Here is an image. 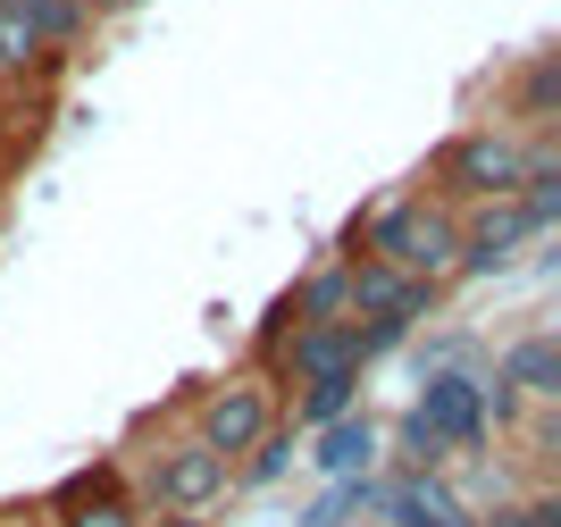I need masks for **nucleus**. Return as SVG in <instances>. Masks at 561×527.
<instances>
[{
    "label": "nucleus",
    "mask_w": 561,
    "mask_h": 527,
    "mask_svg": "<svg viewBox=\"0 0 561 527\" xmlns=\"http://www.w3.org/2000/svg\"><path fill=\"white\" fill-rule=\"evenodd\" d=\"M160 527H202V519H160Z\"/></svg>",
    "instance_id": "nucleus-23"
},
{
    "label": "nucleus",
    "mask_w": 561,
    "mask_h": 527,
    "mask_svg": "<svg viewBox=\"0 0 561 527\" xmlns=\"http://www.w3.org/2000/svg\"><path fill=\"white\" fill-rule=\"evenodd\" d=\"M377 519H386V527H478V511H469L445 478L402 469V478H386V503H377Z\"/></svg>",
    "instance_id": "nucleus-7"
},
{
    "label": "nucleus",
    "mask_w": 561,
    "mask_h": 527,
    "mask_svg": "<svg viewBox=\"0 0 561 527\" xmlns=\"http://www.w3.org/2000/svg\"><path fill=\"white\" fill-rule=\"evenodd\" d=\"M494 377H503L519 402H561V344L553 335H519V344H503Z\"/></svg>",
    "instance_id": "nucleus-10"
},
{
    "label": "nucleus",
    "mask_w": 561,
    "mask_h": 527,
    "mask_svg": "<svg viewBox=\"0 0 561 527\" xmlns=\"http://www.w3.org/2000/svg\"><path fill=\"white\" fill-rule=\"evenodd\" d=\"M227 478H234V469H227L202 436H176V444H160V452H151L142 494H151V511H160V519H202V511L227 494Z\"/></svg>",
    "instance_id": "nucleus-4"
},
{
    "label": "nucleus",
    "mask_w": 561,
    "mask_h": 527,
    "mask_svg": "<svg viewBox=\"0 0 561 527\" xmlns=\"http://www.w3.org/2000/svg\"><path fill=\"white\" fill-rule=\"evenodd\" d=\"M84 9H142V0H84Z\"/></svg>",
    "instance_id": "nucleus-22"
},
{
    "label": "nucleus",
    "mask_w": 561,
    "mask_h": 527,
    "mask_svg": "<svg viewBox=\"0 0 561 527\" xmlns=\"http://www.w3.org/2000/svg\"><path fill=\"white\" fill-rule=\"evenodd\" d=\"M453 202H512L519 176H528V142L503 135V126H469V135L445 142V160H436Z\"/></svg>",
    "instance_id": "nucleus-3"
},
{
    "label": "nucleus",
    "mask_w": 561,
    "mask_h": 527,
    "mask_svg": "<svg viewBox=\"0 0 561 527\" xmlns=\"http://www.w3.org/2000/svg\"><path fill=\"white\" fill-rule=\"evenodd\" d=\"M277 368L294 386H328V377H360V344H352V319L344 326H294L277 352Z\"/></svg>",
    "instance_id": "nucleus-8"
},
{
    "label": "nucleus",
    "mask_w": 561,
    "mask_h": 527,
    "mask_svg": "<svg viewBox=\"0 0 561 527\" xmlns=\"http://www.w3.org/2000/svg\"><path fill=\"white\" fill-rule=\"evenodd\" d=\"M277 427H285V419H277V386H268L260 368H243V377H227V386L202 402V427H193V436L234 469V460H252Z\"/></svg>",
    "instance_id": "nucleus-2"
},
{
    "label": "nucleus",
    "mask_w": 561,
    "mask_h": 527,
    "mask_svg": "<svg viewBox=\"0 0 561 527\" xmlns=\"http://www.w3.org/2000/svg\"><path fill=\"white\" fill-rule=\"evenodd\" d=\"M285 469H294V427H277V436H268V444H260L252 460H243V478H252V485L285 478Z\"/></svg>",
    "instance_id": "nucleus-18"
},
{
    "label": "nucleus",
    "mask_w": 561,
    "mask_h": 527,
    "mask_svg": "<svg viewBox=\"0 0 561 527\" xmlns=\"http://www.w3.org/2000/svg\"><path fill=\"white\" fill-rule=\"evenodd\" d=\"M344 411H360V377H328V386H302V402H294V427H302V436H319V427H335Z\"/></svg>",
    "instance_id": "nucleus-13"
},
{
    "label": "nucleus",
    "mask_w": 561,
    "mask_h": 527,
    "mask_svg": "<svg viewBox=\"0 0 561 527\" xmlns=\"http://www.w3.org/2000/svg\"><path fill=\"white\" fill-rule=\"evenodd\" d=\"M0 527H50V511H0Z\"/></svg>",
    "instance_id": "nucleus-21"
},
{
    "label": "nucleus",
    "mask_w": 561,
    "mask_h": 527,
    "mask_svg": "<svg viewBox=\"0 0 561 527\" xmlns=\"http://www.w3.org/2000/svg\"><path fill=\"white\" fill-rule=\"evenodd\" d=\"M352 319H394V326H420L436 319V285L386 268V260H352Z\"/></svg>",
    "instance_id": "nucleus-6"
},
{
    "label": "nucleus",
    "mask_w": 561,
    "mask_h": 527,
    "mask_svg": "<svg viewBox=\"0 0 561 527\" xmlns=\"http://www.w3.org/2000/svg\"><path fill=\"white\" fill-rule=\"evenodd\" d=\"M561 110V59L553 50H537V59H528V68H519V117H553Z\"/></svg>",
    "instance_id": "nucleus-14"
},
{
    "label": "nucleus",
    "mask_w": 561,
    "mask_h": 527,
    "mask_svg": "<svg viewBox=\"0 0 561 527\" xmlns=\"http://www.w3.org/2000/svg\"><path fill=\"white\" fill-rule=\"evenodd\" d=\"M285 301H294V326H344V319H352V260L310 268Z\"/></svg>",
    "instance_id": "nucleus-11"
},
{
    "label": "nucleus",
    "mask_w": 561,
    "mask_h": 527,
    "mask_svg": "<svg viewBox=\"0 0 561 527\" xmlns=\"http://www.w3.org/2000/svg\"><path fill=\"white\" fill-rule=\"evenodd\" d=\"M0 9H18L43 50H76V43H84V18H93L84 0H0Z\"/></svg>",
    "instance_id": "nucleus-12"
},
{
    "label": "nucleus",
    "mask_w": 561,
    "mask_h": 527,
    "mask_svg": "<svg viewBox=\"0 0 561 527\" xmlns=\"http://www.w3.org/2000/svg\"><path fill=\"white\" fill-rule=\"evenodd\" d=\"M285 335H294V301H277V310L260 319V335H252V344H260V360H277V352H285Z\"/></svg>",
    "instance_id": "nucleus-20"
},
{
    "label": "nucleus",
    "mask_w": 561,
    "mask_h": 527,
    "mask_svg": "<svg viewBox=\"0 0 561 527\" xmlns=\"http://www.w3.org/2000/svg\"><path fill=\"white\" fill-rule=\"evenodd\" d=\"M352 344H360V368H369V360H386L394 344H411V326H394V319H352Z\"/></svg>",
    "instance_id": "nucleus-17"
},
{
    "label": "nucleus",
    "mask_w": 561,
    "mask_h": 527,
    "mask_svg": "<svg viewBox=\"0 0 561 527\" xmlns=\"http://www.w3.org/2000/svg\"><path fill=\"white\" fill-rule=\"evenodd\" d=\"M402 419H420V427L445 444V452H486V444H494L486 402H478V377H469V368H427L420 402H411Z\"/></svg>",
    "instance_id": "nucleus-5"
},
{
    "label": "nucleus",
    "mask_w": 561,
    "mask_h": 527,
    "mask_svg": "<svg viewBox=\"0 0 561 527\" xmlns=\"http://www.w3.org/2000/svg\"><path fill=\"white\" fill-rule=\"evenodd\" d=\"M50 527H142V511L126 503V494H101V503H76V511H59Z\"/></svg>",
    "instance_id": "nucleus-15"
},
{
    "label": "nucleus",
    "mask_w": 561,
    "mask_h": 527,
    "mask_svg": "<svg viewBox=\"0 0 561 527\" xmlns=\"http://www.w3.org/2000/svg\"><path fill=\"white\" fill-rule=\"evenodd\" d=\"M344 243H360L369 260L420 276V285H445L453 260H461V218H453L445 202H411V193H394V202H377L369 218H352Z\"/></svg>",
    "instance_id": "nucleus-1"
},
{
    "label": "nucleus",
    "mask_w": 561,
    "mask_h": 527,
    "mask_svg": "<svg viewBox=\"0 0 561 527\" xmlns=\"http://www.w3.org/2000/svg\"><path fill=\"white\" fill-rule=\"evenodd\" d=\"M34 59H43V43H34V25H25L18 9H0V76L34 68Z\"/></svg>",
    "instance_id": "nucleus-16"
},
{
    "label": "nucleus",
    "mask_w": 561,
    "mask_h": 527,
    "mask_svg": "<svg viewBox=\"0 0 561 527\" xmlns=\"http://www.w3.org/2000/svg\"><path fill=\"white\" fill-rule=\"evenodd\" d=\"M494 527H561V503H553V494H528V503H503V511H494Z\"/></svg>",
    "instance_id": "nucleus-19"
},
{
    "label": "nucleus",
    "mask_w": 561,
    "mask_h": 527,
    "mask_svg": "<svg viewBox=\"0 0 561 527\" xmlns=\"http://www.w3.org/2000/svg\"><path fill=\"white\" fill-rule=\"evenodd\" d=\"M369 460H377V419H369V411H344L335 427H319V436H310V469H319L328 485L369 478Z\"/></svg>",
    "instance_id": "nucleus-9"
}]
</instances>
